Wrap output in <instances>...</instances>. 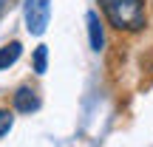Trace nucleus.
<instances>
[{
  "label": "nucleus",
  "mask_w": 153,
  "mask_h": 147,
  "mask_svg": "<svg viewBox=\"0 0 153 147\" xmlns=\"http://www.w3.org/2000/svg\"><path fill=\"white\" fill-rule=\"evenodd\" d=\"M45 68H48V45H37L34 48V74L43 76Z\"/></svg>",
  "instance_id": "6"
},
{
  "label": "nucleus",
  "mask_w": 153,
  "mask_h": 147,
  "mask_svg": "<svg viewBox=\"0 0 153 147\" xmlns=\"http://www.w3.org/2000/svg\"><path fill=\"white\" fill-rule=\"evenodd\" d=\"M11 125H14V110L0 108V136H6L11 130Z\"/></svg>",
  "instance_id": "7"
},
{
  "label": "nucleus",
  "mask_w": 153,
  "mask_h": 147,
  "mask_svg": "<svg viewBox=\"0 0 153 147\" xmlns=\"http://www.w3.org/2000/svg\"><path fill=\"white\" fill-rule=\"evenodd\" d=\"M23 54V45L17 43V40H11V43H6L3 48H0V71H6V68H11L17 60H20Z\"/></svg>",
  "instance_id": "5"
},
{
  "label": "nucleus",
  "mask_w": 153,
  "mask_h": 147,
  "mask_svg": "<svg viewBox=\"0 0 153 147\" xmlns=\"http://www.w3.org/2000/svg\"><path fill=\"white\" fill-rule=\"evenodd\" d=\"M85 23H88V43H91V48L102 51L105 48V26H102V20H99V14L97 11H88Z\"/></svg>",
  "instance_id": "4"
},
{
  "label": "nucleus",
  "mask_w": 153,
  "mask_h": 147,
  "mask_svg": "<svg viewBox=\"0 0 153 147\" xmlns=\"http://www.w3.org/2000/svg\"><path fill=\"white\" fill-rule=\"evenodd\" d=\"M105 20L116 28V31H142L148 23V9L145 0H99Z\"/></svg>",
  "instance_id": "1"
},
{
  "label": "nucleus",
  "mask_w": 153,
  "mask_h": 147,
  "mask_svg": "<svg viewBox=\"0 0 153 147\" xmlns=\"http://www.w3.org/2000/svg\"><path fill=\"white\" fill-rule=\"evenodd\" d=\"M11 102H14V110H20V113H31V110L40 108V96L34 88L28 85H20L14 91V96H11Z\"/></svg>",
  "instance_id": "3"
},
{
  "label": "nucleus",
  "mask_w": 153,
  "mask_h": 147,
  "mask_svg": "<svg viewBox=\"0 0 153 147\" xmlns=\"http://www.w3.org/2000/svg\"><path fill=\"white\" fill-rule=\"evenodd\" d=\"M51 20V0H26V31L40 37Z\"/></svg>",
  "instance_id": "2"
}]
</instances>
